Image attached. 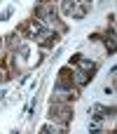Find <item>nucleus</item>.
<instances>
[{
  "label": "nucleus",
  "instance_id": "nucleus-1",
  "mask_svg": "<svg viewBox=\"0 0 117 134\" xmlns=\"http://www.w3.org/2000/svg\"><path fill=\"white\" fill-rule=\"evenodd\" d=\"M35 16H38L42 24H47V26H52V24L59 21V14H56L54 5H40V7H35Z\"/></svg>",
  "mask_w": 117,
  "mask_h": 134
},
{
  "label": "nucleus",
  "instance_id": "nucleus-2",
  "mask_svg": "<svg viewBox=\"0 0 117 134\" xmlns=\"http://www.w3.org/2000/svg\"><path fill=\"white\" fill-rule=\"evenodd\" d=\"M49 115H52V120H61V122H66V120H70V106H61V104H52V108H49Z\"/></svg>",
  "mask_w": 117,
  "mask_h": 134
},
{
  "label": "nucleus",
  "instance_id": "nucleus-3",
  "mask_svg": "<svg viewBox=\"0 0 117 134\" xmlns=\"http://www.w3.org/2000/svg\"><path fill=\"white\" fill-rule=\"evenodd\" d=\"M40 31H42V21H30V24H28V28H26L28 38H35Z\"/></svg>",
  "mask_w": 117,
  "mask_h": 134
},
{
  "label": "nucleus",
  "instance_id": "nucleus-4",
  "mask_svg": "<svg viewBox=\"0 0 117 134\" xmlns=\"http://www.w3.org/2000/svg\"><path fill=\"white\" fill-rule=\"evenodd\" d=\"M73 7H75V0H61V12L63 14H70Z\"/></svg>",
  "mask_w": 117,
  "mask_h": 134
},
{
  "label": "nucleus",
  "instance_id": "nucleus-5",
  "mask_svg": "<svg viewBox=\"0 0 117 134\" xmlns=\"http://www.w3.org/2000/svg\"><path fill=\"white\" fill-rule=\"evenodd\" d=\"M106 45H108L110 52H115V33H113V28H110V33L106 35Z\"/></svg>",
  "mask_w": 117,
  "mask_h": 134
},
{
  "label": "nucleus",
  "instance_id": "nucleus-6",
  "mask_svg": "<svg viewBox=\"0 0 117 134\" xmlns=\"http://www.w3.org/2000/svg\"><path fill=\"white\" fill-rule=\"evenodd\" d=\"M9 80V71H7V64H0V85Z\"/></svg>",
  "mask_w": 117,
  "mask_h": 134
},
{
  "label": "nucleus",
  "instance_id": "nucleus-7",
  "mask_svg": "<svg viewBox=\"0 0 117 134\" xmlns=\"http://www.w3.org/2000/svg\"><path fill=\"white\" fill-rule=\"evenodd\" d=\"M82 59H84V57H82V54H80V52H77V54H73V59H70V64H80V61H82Z\"/></svg>",
  "mask_w": 117,
  "mask_h": 134
}]
</instances>
